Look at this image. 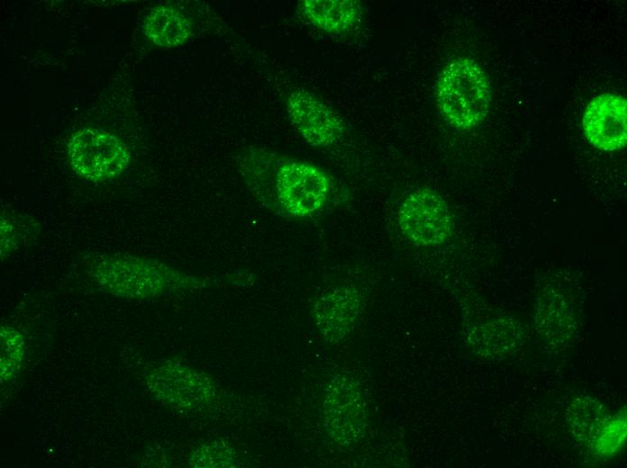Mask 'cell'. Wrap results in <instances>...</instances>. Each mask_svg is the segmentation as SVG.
I'll use <instances>...</instances> for the list:
<instances>
[{"mask_svg": "<svg viewBox=\"0 0 627 468\" xmlns=\"http://www.w3.org/2000/svg\"><path fill=\"white\" fill-rule=\"evenodd\" d=\"M324 420L331 436L340 444H350L364 433V402L358 383L351 378H336L323 402Z\"/></svg>", "mask_w": 627, "mask_h": 468, "instance_id": "7", "label": "cell"}, {"mask_svg": "<svg viewBox=\"0 0 627 468\" xmlns=\"http://www.w3.org/2000/svg\"><path fill=\"white\" fill-rule=\"evenodd\" d=\"M360 309L359 292L353 287L342 286L322 296L314 306L313 316L323 337L337 342L349 334Z\"/></svg>", "mask_w": 627, "mask_h": 468, "instance_id": "10", "label": "cell"}, {"mask_svg": "<svg viewBox=\"0 0 627 468\" xmlns=\"http://www.w3.org/2000/svg\"><path fill=\"white\" fill-rule=\"evenodd\" d=\"M147 385L159 400L186 410L208 405L215 394L214 383L207 375L178 363L152 369Z\"/></svg>", "mask_w": 627, "mask_h": 468, "instance_id": "5", "label": "cell"}, {"mask_svg": "<svg viewBox=\"0 0 627 468\" xmlns=\"http://www.w3.org/2000/svg\"><path fill=\"white\" fill-rule=\"evenodd\" d=\"M142 30L155 45L172 48L183 44L192 27L187 18L175 8L157 6L145 16Z\"/></svg>", "mask_w": 627, "mask_h": 468, "instance_id": "12", "label": "cell"}, {"mask_svg": "<svg viewBox=\"0 0 627 468\" xmlns=\"http://www.w3.org/2000/svg\"><path fill=\"white\" fill-rule=\"evenodd\" d=\"M398 222L403 233L419 246L440 245L451 233L448 204L429 188H419L404 199L398 212Z\"/></svg>", "mask_w": 627, "mask_h": 468, "instance_id": "4", "label": "cell"}, {"mask_svg": "<svg viewBox=\"0 0 627 468\" xmlns=\"http://www.w3.org/2000/svg\"><path fill=\"white\" fill-rule=\"evenodd\" d=\"M299 7L313 24L331 33L349 31L361 14L359 3L354 0H304Z\"/></svg>", "mask_w": 627, "mask_h": 468, "instance_id": "11", "label": "cell"}, {"mask_svg": "<svg viewBox=\"0 0 627 468\" xmlns=\"http://www.w3.org/2000/svg\"><path fill=\"white\" fill-rule=\"evenodd\" d=\"M88 270L104 291L123 298L150 299L203 285L163 263L128 255L97 256Z\"/></svg>", "mask_w": 627, "mask_h": 468, "instance_id": "1", "label": "cell"}, {"mask_svg": "<svg viewBox=\"0 0 627 468\" xmlns=\"http://www.w3.org/2000/svg\"><path fill=\"white\" fill-rule=\"evenodd\" d=\"M625 438L626 415L622 411L608 418L590 448L597 454L612 455L622 448Z\"/></svg>", "mask_w": 627, "mask_h": 468, "instance_id": "15", "label": "cell"}, {"mask_svg": "<svg viewBox=\"0 0 627 468\" xmlns=\"http://www.w3.org/2000/svg\"><path fill=\"white\" fill-rule=\"evenodd\" d=\"M0 375L8 381L19 372L24 354V340L22 334L10 327H2L0 332Z\"/></svg>", "mask_w": 627, "mask_h": 468, "instance_id": "14", "label": "cell"}, {"mask_svg": "<svg viewBox=\"0 0 627 468\" xmlns=\"http://www.w3.org/2000/svg\"><path fill=\"white\" fill-rule=\"evenodd\" d=\"M220 456H231V449H220V446H215L214 445H208L204 447L197 448L191 457L190 464L195 467H217L224 466L226 457Z\"/></svg>", "mask_w": 627, "mask_h": 468, "instance_id": "16", "label": "cell"}, {"mask_svg": "<svg viewBox=\"0 0 627 468\" xmlns=\"http://www.w3.org/2000/svg\"><path fill=\"white\" fill-rule=\"evenodd\" d=\"M289 119L302 137L314 147H327L344 131L341 118L314 94L296 90L287 97Z\"/></svg>", "mask_w": 627, "mask_h": 468, "instance_id": "9", "label": "cell"}, {"mask_svg": "<svg viewBox=\"0 0 627 468\" xmlns=\"http://www.w3.org/2000/svg\"><path fill=\"white\" fill-rule=\"evenodd\" d=\"M609 417L607 410L601 402L586 396L576 398L567 411V419L572 434L589 447L595 443Z\"/></svg>", "mask_w": 627, "mask_h": 468, "instance_id": "13", "label": "cell"}, {"mask_svg": "<svg viewBox=\"0 0 627 468\" xmlns=\"http://www.w3.org/2000/svg\"><path fill=\"white\" fill-rule=\"evenodd\" d=\"M586 140L604 151L621 149L627 143V101L618 94L604 93L593 98L582 118Z\"/></svg>", "mask_w": 627, "mask_h": 468, "instance_id": "8", "label": "cell"}, {"mask_svg": "<svg viewBox=\"0 0 627 468\" xmlns=\"http://www.w3.org/2000/svg\"><path fill=\"white\" fill-rule=\"evenodd\" d=\"M68 156L73 170L95 182L114 178L128 166V147L116 136L104 130L85 128L68 143Z\"/></svg>", "mask_w": 627, "mask_h": 468, "instance_id": "3", "label": "cell"}, {"mask_svg": "<svg viewBox=\"0 0 627 468\" xmlns=\"http://www.w3.org/2000/svg\"><path fill=\"white\" fill-rule=\"evenodd\" d=\"M436 96L445 119L459 130H471L487 116L491 87L486 72L475 60L457 58L440 73Z\"/></svg>", "mask_w": 627, "mask_h": 468, "instance_id": "2", "label": "cell"}, {"mask_svg": "<svg viewBox=\"0 0 627 468\" xmlns=\"http://www.w3.org/2000/svg\"><path fill=\"white\" fill-rule=\"evenodd\" d=\"M329 191L327 175L313 165L288 162L277 172V200L292 216L304 217L319 210L327 200Z\"/></svg>", "mask_w": 627, "mask_h": 468, "instance_id": "6", "label": "cell"}]
</instances>
